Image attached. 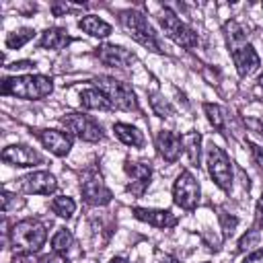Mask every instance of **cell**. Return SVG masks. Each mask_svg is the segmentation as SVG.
<instances>
[{
	"mask_svg": "<svg viewBox=\"0 0 263 263\" xmlns=\"http://www.w3.org/2000/svg\"><path fill=\"white\" fill-rule=\"evenodd\" d=\"M80 191L84 201L90 205H105L111 201V191L97 173H86V177L80 183Z\"/></svg>",
	"mask_w": 263,
	"mask_h": 263,
	"instance_id": "30bf717a",
	"label": "cell"
},
{
	"mask_svg": "<svg viewBox=\"0 0 263 263\" xmlns=\"http://www.w3.org/2000/svg\"><path fill=\"white\" fill-rule=\"evenodd\" d=\"M205 164H208V171H210V177L214 179V183L220 189L230 191V187H232V164H230L228 154L220 146L210 144L205 148Z\"/></svg>",
	"mask_w": 263,
	"mask_h": 263,
	"instance_id": "8992f818",
	"label": "cell"
},
{
	"mask_svg": "<svg viewBox=\"0 0 263 263\" xmlns=\"http://www.w3.org/2000/svg\"><path fill=\"white\" fill-rule=\"evenodd\" d=\"M150 103H152V109H154L160 117H171V115H173L171 105H168L164 99H160L158 95H150Z\"/></svg>",
	"mask_w": 263,
	"mask_h": 263,
	"instance_id": "4316f807",
	"label": "cell"
},
{
	"mask_svg": "<svg viewBox=\"0 0 263 263\" xmlns=\"http://www.w3.org/2000/svg\"><path fill=\"white\" fill-rule=\"evenodd\" d=\"M242 263H263V249L261 251H255L251 255H247V259Z\"/></svg>",
	"mask_w": 263,
	"mask_h": 263,
	"instance_id": "4dcf8cb0",
	"label": "cell"
},
{
	"mask_svg": "<svg viewBox=\"0 0 263 263\" xmlns=\"http://www.w3.org/2000/svg\"><path fill=\"white\" fill-rule=\"evenodd\" d=\"M156 148L166 162H175L183 152V138L175 132H160L156 136Z\"/></svg>",
	"mask_w": 263,
	"mask_h": 263,
	"instance_id": "2e32d148",
	"label": "cell"
},
{
	"mask_svg": "<svg viewBox=\"0 0 263 263\" xmlns=\"http://www.w3.org/2000/svg\"><path fill=\"white\" fill-rule=\"evenodd\" d=\"M119 21H121L123 29L129 33V37L134 41H138L146 49L162 51L160 41L156 39V33L152 31V27L148 25V21H146V16L142 12H138V10H123V12H119Z\"/></svg>",
	"mask_w": 263,
	"mask_h": 263,
	"instance_id": "277c9868",
	"label": "cell"
},
{
	"mask_svg": "<svg viewBox=\"0 0 263 263\" xmlns=\"http://www.w3.org/2000/svg\"><path fill=\"white\" fill-rule=\"evenodd\" d=\"M257 240H259V230L253 228V230H249V234H245V236L240 238L238 249H240V251H247V249H251L253 245H257Z\"/></svg>",
	"mask_w": 263,
	"mask_h": 263,
	"instance_id": "83f0119b",
	"label": "cell"
},
{
	"mask_svg": "<svg viewBox=\"0 0 263 263\" xmlns=\"http://www.w3.org/2000/svg\"><path fill=\"white\" fill-rule=\"evenodd\" d=\"M224 35L232 53V62L238 70L240 76H251L257 68H259V55L253 49V45L247 41L245 29L236 23V21H226L224 23Z\"/></svg>",
	"mask_w": 263,
	"mask_h": 263,
	"instance_id": "6da1fadb",
	"label": "cell"
},
{
	"mask_svg": "<svg viewBox=\"0 0 263 263\" xmlns=\"http://www.w3.org/2000/svg\"><path fill=\"white\" fill-rule=\"evenodd\" d=\"M199 142H201V136H199V134H195V132H191V134L183 136V150H187L189 160H191L193 164H197V162H199Z\"/></svg>",
	"mask_w": 263,
	"mask_h": 263,
	"instance_id": "cb8c5ba5",
	"label": "cell"
},
{
	"mask_svg": "<svg viewBox=\"0 0 263 263\" xmlns=\"http://www.w3.org/2000/svg\"><path fill=\"white\" fill-rule=\"evenodd\" d=\"M2 95L18 97V99H43L53 90V82L47 76L41 74H27V76H14L2 80Z\"/></svg>",
	"mask_w": 263,
	"mask_h": 263,
	"instance_id": "7a4b0ae2",
	"label": "cell"
},
{
	"mask_svg": "<svg viewBox=\"0 0 263 263\" xmlns=\"http://www.w3.org/2000/svg\"><path fill=\"white\" fill-rule=\"evenodd\" d=\"M45 238H47V230L35 218L21 220L10 230V242L18 253H37L43 247Z\"/></svg>",
	"mask_w": 263,
	"mask_h": 263,
	"instance_id": "3957f363",
	"label": "cell"
},
{
	"mask_svg": "<svg viewBox=\"0 0 263 263\" xmlns=\"http://www.w3.org/2000/svg\"><path fill=\"white\" fill-rule=\"evenodd\" d=\"M125 173L129 177V185H127V191L136 197L144 195V191L148 189V183H150V177H152V168L150 164L146 162H136V160H127L125 162Z\"/></svg>",
	"mask_w": 263,
	"mask_h": 263,
	"instance_id": "8fae6325",
	"label": "cell"
},
{
	"mask_svg": "<svg viewBox=\"0 0 263 263\" xmlns=\"http://www.w3.org/2000/svg\"><path fill=\"white\" fill-rule=\"evenodd\" d=\"M97 58L99 62H103L105 66H111V68H125L134 62V53L127 51L125 47H119V45H101L97 49Z\"/></svg>",
	"mask_w": 263,
	"mask_h": 263,
	"instance_id": "5bb4252c",
	"label": "cell"
},
{
	"mask_svg": "<svg viewBox=\"0 0 263 263\" xmlns=\"http://www.w3.org/2000/svg\"><path fill=\"white\" fill-rule=\"evenodd\" d=\"M113 132L115 136L125 144V146H132V148H142L144 146V136L138 127L129 125V123H115L113 125Z\"/></svg>",
	"mask_w": 263,
	"mask_h": 263,
	"instance_id": "d6986e66",
	"label": "cell"
},
{
	"mask_svg": "<svg viewBox=\"0 0 263 263\" xmlns=\"http://www.w3.org/2000/svg\"><path fill=\"white\" fill-rule=\"evenodd\" d=\"M203 111H205V115H208V119H210V123L216 127V129H224V115H222V109L218 107V105H212V103H205L203 105Z\"/></svg>",
	"mask_w": 263,
	"mask_h": 263,
	"instance_id": "484cf974",
	"label": "cell"
},
{
	"mask_svg": "<svg viewBox=\"0 0 263 263\" xmlns=\"http://www.w3.org/2000/svg\"><path fill=\"white\" fill-rule=\"evenodd\" d=\"M263 224V197L257 203V212H255V228H259Z\"/></svg>",
	"mask_w": 263,
	"mask_h": 263,
	"instance_id": "1f68e13d",
	"label": "cell"
},
{
	"mask_svg": "<svg viewBox=\"0 0 263 263\" xmlns=\"http://www.w3.org/2000/svg\"><path fill=\"white\" fill-rule=\"evenodd\" d=\"M72 247H74V236H72V232L66 230V228H60V230L53 234V238H51V249H53V253H58V255H62V257H68L70 251H72Z\"/></svg>",
	"mask_w": 263,
	"mask_h": 263,
	"instance_id": "7402d4cb",
	"label": "cell"
},
{
	"mask_svg": "<svg viewBox=\"0 0 263 263\" xmlns=\"http://www.w3.org/2000/svg\"><path fill=\"white\" fill-rule=\"evenodd\" d=\"M78 27H80L84 33H88L90 37H99V39H103V37H107V35L111 33V25L105 23L103 18L95 16V14L82 16V18L78 21Z\"/></svg>",
	"mask_w": 263,
	"mask_h": 263,
	"instance_id": "ac0fdd59",
	"label": "cell"
},
{
	"mask_svg": "<svg viewBox=\"0 0 263 263\" xmlns=\"http://www.w3.org/2000/svg\"><path fill=\"white\" fill-rule=\"evenodd\" d=\"M249 144V150H251V154H253V160H255V164L263 171V146H259V144H255V142H247Z\"/></svg>",
	"mask_w": 263,
	"mask_h": 263,
	"instance_id": "f1b7e54d",
	"label": "cell"
},
{
	"mask_svg": "<svg viewBox=\"0 0 263 263\" xmlns=\"http://www.w3.org/2000/svg\"><path fill=\"white\" fill-rule=\"evenodd\" d=\"M29 66H33V64H31V62H18V64L14 62V64L8 66V68H12V70H25V68H29Z\"/></svg>",
	"mask_w": 263,
	"mask_h": 263,
	"instance_id": "836d02e7",
	"label": "cell"
},
{
	"mask_svg": "<svg viewBox=\"0 0 263 263\" xmlns=\"http://www.w3.org/2000/svg\"><path fill=\"white\" fill-rule=\"evenodd\" d=\"M220 222H222V230H224V234H228V232H232V228L236 226V222H238V220H236V218H232V216L228 218L226 214H220Z\"/></svg>",
	"mask_w": 263,
	"mask_h": 263,
	"instance_id": "f546056e",
	"label": "cell"
},
{
	"mask_svg": "<svg viewBox=\"0 0 263 263\" xmlns=\"http://www.w3.org/2000/svg\"><path fill=\"white\" fill-rule=\"evenodd\" d=\"M62 123L80 140L84 142H99L103 138V129L101 125L88 117V115H82V113H66L62 117Z\"/></svg>",
	"mask_w": 263,
	"mask_h": 263,
	"instance_id": "ba28073f",
	"label": "cell"
},
{
	"mask_svg": "<svg viewBox=\"0 0 263 263\" xmlns=\"http://www.w3.org/2000/svg\"><path fill=\"white\" fill-rule=\"evenodd\" d=\"M111 263H129V261L123 259V257H115V259H111Z\"/></svg>",
	"mask_w": 263,
	"mask_h": 263,
	"instance_id": "e575fe53",
	"label": "cell"
},
{
	"mask_svg": "<svg viewBox=\"0 0 263 263\" xmlns=\"http://www.w3.org/2000/svg\"><path fill=\"white\" fill-rule=\"evenodd\" d=\"M70 35L64 31V29H47L43 31L41 39H39V45L43 49H64L68 43H70Z\"/></svg>",
	"mask_w": 263,
	"mask_h": 263,
	"instance_id": "ffe728a7",
	"label": "cell"
},
{
	"mask_svg": "<svg viewBox=\"0 0 263 263\" xmlns=\"http://www.w3.org/2000/svg\"><path fill=\"white\" fill-rule=\"evenodd\" d=\"M33 35H35L33 29H18V31H14V33H8V37H6V47H8V49H18V47L25 45Z\"/></svg>",
	"mask_w": 263,
	"mask_h": 263,
	"instance_id": "d4e9b609",
	"label": "cell"
},
{
	"mask_svg": "<svg viewBox=\"0 0 263 263\" xmlns=\"http://www.w3.org/2000/svg\"><path fill=\"white\" fill-rule=\"evenodd\" d=\"M74 210H76V203H74L72 197L60 195V197H55V199L51 201V212L58 214L60 218H70V216L74 214Z\"/></svg>",
	"mask_w": 263,
	"mask_h": 263,
	"instance_id": "603a6c76",
	"label": "cell"
},
{
	"mask_svg": "<svg viewBox=\"0 0 263 263\" xmlns=\"http://www.w3.org/2000/svg\"><path fill=\"white\" fill-rule=\"evenodd\" d=\"M173 199L183 210H193L199 201V183L189 171H183L173 185Z\"/></svg>",
	"mask_w": 263,
	"mask_h": 263,
	"instance_id": "9c48e42d",
	"label": "cell"
},
{
	"mask_svg": "<svg viewBox=\"0 0 263 263\" xmlns=\"http://www.w3.org/2000/svg\"><path fill=\"white\" fill-rule=\"evenodd\" d=\"M39 263H66V259H62V255L53 253V255H45L43 259H39Z\"/></svg>",
	"mask_w": 263,
	"mask_h": 263,
	"instance_id": "d6a6232c",
	"label": "cell"
},
{
	"mask_svg": "<svg viewBox=\"0 0 263 263\" xmlns=\"http://www.w3.org/2000/svg\"><path fill=\"white\" fill-rule=\"evenodd\" d=\"M37 136H39L41 144L49 152H53L55 156H66L70 152V148H72V138L68 134H64V132H58V129H41V132H37Z\"/></svg>",
	"mask_w": 263,
	"mask_h": 263,
	"instance_id": "9a60e30c",
	"label": "cell"
},
{
	"mask_svg": "<svg viewBox=\"0 0 263 263\" xmlns=\"http://www.w3.org/2000/svg\"><path fill=\"white\" fill-rule=\"evenodd\" d=\"M160 27L164 29V33L181 47L185 49H193L197 45V35L193 33V29H189L181 18H177V14H173L171 10H162V14L158 16Z\"/></svg>",
	"mask_w": 263,
	"mask_h": 263,
	"instance_id": "52a82bcc",
	"label": "cell"
},
{
	"mask_svg": "<svg viewBox=\"0 0 263 263\" xmlns=\"http://www.w3.org/2000/svg\"><path fill=\"white\" fill-rule=\"evenodd\" d=\"M80 105L84 109H101V111H109L113 109L109 99L99 90V88H86L80 92Z\"/></svg>",
	"mask_w": 263,
	"mask_h": 263,
	"instance_id": "44dd1931",
	"label": "cell"
},
{
	"mask_svg": "<svg viewBox=\"0 0 263 263\" xmlns=\"http://www.w3.org/2000/svg\"><path fill=\"white\" fill-rule=\"evenodd\" d=\"M97 88L109 99L111 107L113 109H121V111H138V99L134 95V90L121 82V80H115V78H109V76H99L95 80Z\"/></svg>",
	"mask_w": 263,
	"mask_h": 263,
	"instance_id": "5b68a950",
	"label": "cell"
},
{
	"mask_svg": "<svg viewBox=\"0 0 263 263\" xmlns=\"http://www.w3.org/2000/svg\"><path fill=\"white\" fill-rule=\"evenodd\" d=\"M2 160L12 164V166H35L41 164V156L37 150L23 146V144H14V146H6L2 150Z\"/></svg>",
	"mask_w": 263,
	"mask_h": 263,
	"instance_id": "7c38bea8",
	"label": "cell"
},
{
	"mask_svg": "<svg viewBox=\"0 0 263 263\" xmlns=\"http://www.w3.org/2000/svg\"><path fill=\"white\" fill-rule=\"evenodd\" d=\"M134 216L142 222H148L156 228H173L177 224V218L168 210H148V208H136Z\"/></svg>",
	"mask_w": 263,
	"mask_h": 263,
	"instance_id": "e0dca14e",
	"label": "cell"
},
{
	"mask_svg": "<svg viewBox=\"0 0 263 263\" xmlns=\"http://www.w3.org/2000/svg\"><path fill=\"white\" fill-rule=\"evenodd\" d=\"M21 187L27 191V193H35V195H49L58 189V181L53 175L45 173V171H37V173H31L27 177L21 179Z\"/></svg>",
	"mask_w": 263,
	"mask_h": 263,
	"instance_id": "4fadbf2b",
	"label": "cell"
}]
</instances>
